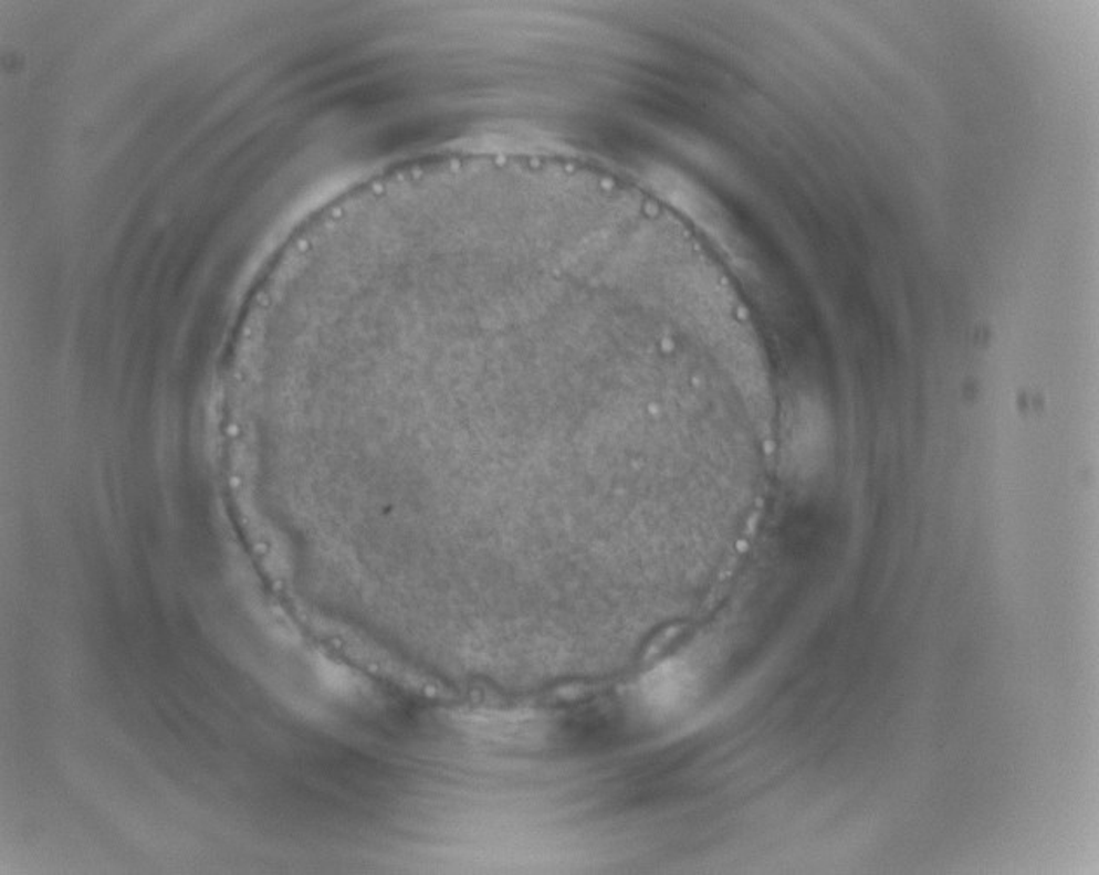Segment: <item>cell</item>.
<instances>
[{
  "instance_id": "cell-1",
  "label": "cell",
  "mask_w": 1099,
  "mask_h": 875,
  "mask_svg": "<svg viewBox=\"0 0 1099 875\" xmlns=\"http://www.w3.org/2000/svg\"><path fill=\"white\" fill-rule=\"evenodd\" d=\"M697 688V674L688 661L670 658L642 677L639 702L655 716H672L688 704Z\"/></svg>"
},
{
  "instance_id": "cell-2",
  "label": "cell",
  "mask_w": 1099,
  "mask_h": 875,
  "mask_svg": "<svg viewBox=\"0 0 1099 875\" xmlns=\"http://www.w3.org/2000/svg\"><path fill=\"white\" fill-rule=\"evenodd\" d=\"M318 673H321L322 681L333 692L348 693L355 688V677L343 665L334 664V662H322Z\"/></svg>"
}]
</instances>
